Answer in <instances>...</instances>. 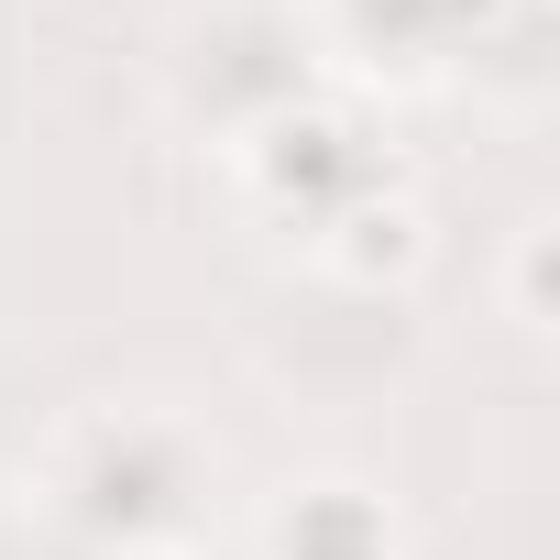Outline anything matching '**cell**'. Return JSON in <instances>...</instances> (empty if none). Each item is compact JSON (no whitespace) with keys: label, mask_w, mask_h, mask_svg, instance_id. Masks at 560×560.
<instances>
[]
</instances>
